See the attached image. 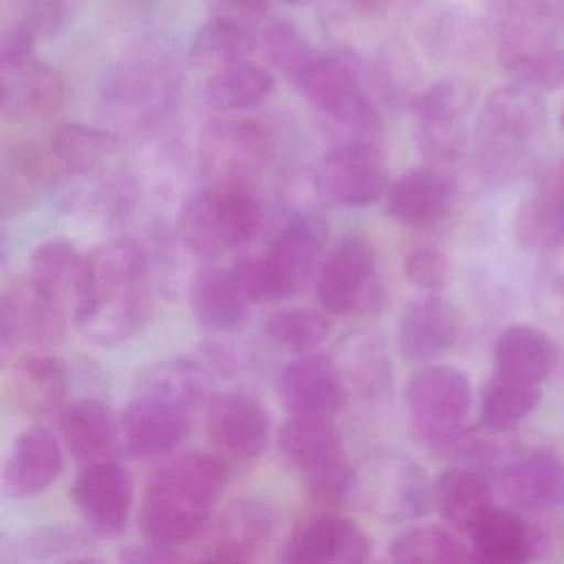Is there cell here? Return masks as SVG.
<instances>
[{
  "mask_svg": "<svg viewBox=\"0 0 564 564\" xmlns=\"http://www.w3.org/2000/svg\"><path fill=\"white\" fill-rule=\"evenodd\" d=\"M180 560L181 557L174 553V547L160 546L150 541L148 546H131L121 554L123 563H173Z\"/></svg>",
  "mask_w": 564,
  "mask_h": 564,
  "instance_id": "obj_46",
  "label": "cell"
},
{
  "mask_svg": "<svg viewBox=\"0 0 564 564\" xmlns=\"http://www.w3.org/2000/svg\"><path fill=\"white\" fill-rule=\"evenodd\" d=\"M279 448L316 500L333 505L348 497L355 485V470L329 419L292 415L280 429Z\"/></svg>",
  "mask_w": 564,
  "mask_h": 564,
  "instance_id": "obj_6",
  "label": "cell"
},
{
  "mask_svg": "<svg viewBox=\"0 0 564 564\" xmlns=\"http://www.w3.org/2000/svg\"><path fill=\"white\" fill-rule=\"evenodd\" d=\"M263 332L273 345L285 351L308 352L325 341L329 322L315 310H280L267 319Z\"/></svg>",
  "mask_w": 564,
  "mask_h": 564,
  "instance_id": "obj_38",
  "label": "cell"
},
{
  "mask_svg": "<svg viewBox=\"0 0 564 564\" xmlns=\"http://www.w3.org/2000/svg\"><path fill=\"white\" fill-rule=\"evenodd\" d=\"M279 392L293 417L332 419L345 402V379L329 356L308 352L286 365Z\"/></svg>",
  "mask_w": 564,
  "mask_h": 564,
  "instance_id": "obj_13",
  "label": "cell"
},
{
  "mask_svg": "<svg viewBox=\"0 0 564 564\" xmlns=\"http://www.w3.org/2000/svg\"><path fill=\"white\" fill-rule=\"evenodd\" d=\"M263 47L270 61L290 78L299 77L300 72L313 61L315 52L299 29L286 22H275L263 34Z\"/></svg>",
  "mask_w": 564,
  "mask_h": 564,
  "instance_id": "obj_42",
  "label": "cell"
},
{
  "mask_svg": "<svg viewBox=\"0 0 564 564\" xmlns=\"http://www.w3.org/2000/svg\"><path fill=\"white\" fill-rule=\"evenodd\" d=\"M326 223L318 214H302L272 240L262 256L242 257L232 272L250 303L290 299L302 292L325 247Z\"/></svg>",
  "mask_w": 564,
  "mask_h": 564,
  "instance_id": "obj_3",
  "label": "cell"
},
{
  "mask_svg": "<svg viewBox=\"0 0 564 564\" xmlns=\"http://www.w3.org/2000/svg\"><path fill=\"white\" fill-rule=\"evenodd\" d=\"M213 19L252 29L269 11V0H207Z\"/></svg>",
  "mask_w": 564,
  "mask_h": 564,
  "instance_id": "obj_44",
  "label": "cell"
},
{
  "mask_svg": "<svg viewBox=\"0 0 564 564\" xmlns=\"http://www.w3.org/2000/svg\"><path fill=\"white\" fill-rule=\"evenodd\" d=\"M191 308L197 323L214 333H234L249 322L252 303L240 289L232 269L204 267L191 285Z\"/></svg>",
  "mask_w": 564,
  "mask_h": 564,
  "instance_id": "obj_24",
  "label": "cell"
},
{
  "mask_svg": "<svg viewBox=\"0 0 564 564\" xmlns=\"http://www.w3.org/2000/svg\"><path fill=\"white\" fill-rule=\"evenodd\" d=\"M409 282L425 290H441L452 279V267L447 257L431 247H422L409 253L404 263Z\"/></svg>",
  "mask_w": 564,
  "mask_h": 564,
  "instance_id": "obj_43",
  "label": "cell"
},
{
  "mask_svg": "<svg viewBox=\"0 0 564 564\" xmlns=\"http://www.w3.org/2000/svg\"><path fill=\"white\" fill-rule=\"evenodd\" d=\"M316 295L333 315H371L382 308L384 286L375 252L362 237L348 236L336 243L319 269Z\"/></svg>",
  "mask_w": 564,
  "mask_h": 564,
  "instance_id": "obj_8",
  "label": "cell"
},
{
  "mask_svg": "<svg viewBox=\"0 0 564 564\" xmlns=\"http://www.w3.org/2000/svg\"><path fill=\"white\" fill-rule=\"evenodd\" d=\"M452 186L438 171H408L388 193L386 207L389 216L414 229L438 223L451 209Z\"/></svg>",
  "mask_w": 564,
  "mask_h": 564,
  "instance_id": "obj_26",
  "label": "cell"
},
{
  "mask_svg": "<svg viewBox=\"0 0 564 564\" xmlns=\"http://www.w3.org/2000/svg\"><path fill=\"white\" fill-rule=\"evenodd\" d=\"M2 68L15 67L34 58V31L29 25L15 28L2 41Z\"/></svg>",
  "mask_w": 564,
  "mask_h": 564,
  "instance_id": "obj_45",
  "label": "cell"
},
{
  "mask_svg": "<svg viewBox=\"0 0 564 564\" xmlns=\"http://www.w3.org/2000/svg\"><path fill=\"white\" fill-rule=\"evenodd\" d=\"M315 187L335 206H368L384 193V160L371 143L339 144L319 161Z\"/></svg>",
  "mask_w": 564,
  "mask_h": 564,
  "instance_id": "obj_10",
  "label": "cell"
},
{
  "mask_svg": "<svg viewBox=\"0 0 564 564\" xmlns=\"http://www.w3.org/2000/svg\"><path fill=\"white\" fill-rule=\"evenodd\" d=\"M470 91L460 82L445 80L415 100L419 144L434 161L451 163L464 150V117Z\"/></svg>",
  "mask_w": 564,
  "mask_h": 564,
  "instance_id": "obj_14",
  "label": "cell"
},
{
  "mask_svg": "<svg viewBox=\"0 0 564 564\" xmlns=\"http://www.w3.org/2000/svg\"><path fill=\"white\" fill-rule=\"evenodd\" d=\"M65 328V312L41 295L25 280L6 290L0 302V349L2 359L22 343L54 341Z\"/></svg>",
  "mask_w": 564,
  "mask_h": 564,
  "instance_id": "obj_20",
  "label": "cell"
},
{
  "mask_svg": "<svg viewBox=\"0 0 564 564\" xmlns=\"http://www.w3.org/2000/svg\"><path fill=\"white\" fill-rule=\"evenodd\" d=\"M475 561L488 564L528 563L536 553L538 538L533 528L511 511L494 510L471 530Z\"/></svg>",
  "mask_w": 564,
  "mask_h": 564,
  "instance_id": "obj_29",
  "label": "cell"
},
{
  "mask_svg": "<svg viewBox=\"0 0 564 564\" xmlns=\"http://www.w3.org/2000/svg\"><path fill=\"white\" fill-rule=\"evenodd\" d=\"M556 362V348L546 333L528 325L505 329L495 346V371L543 384Z\"/></svg>",
  "mask_w": 564,
  "mask_h": 564,
  "instance_id": "obj_32",
  "label": "cell"
},
{
  "mask_svg": "<svg viewBox=\"0 0 564 564\" xmlns=\"http://www.w3.org/2000/svg\"><path fill=\"white\" fill-rule=\"evenodd\" d=\"M544 121L546 108L536 90L513 84L491 91L475 124V144L481 161H517L540 137Z\"/></svg>",
  "mask_w": 564,
  "mask_h": 564,
  "instance_id": "obj_7",
  "label": "cell"
},
{
  "mask_svg": "<svg viewBox=\"0 0 564 564\" xmlns=\"http://www.w3.org/2000/svg\"><path fill=\"white\" fill-rule=\"evenodd\" d=\"M434 500L444 520L468 534L495 508L488 481L477 471L464 468H452L437 478Z\"/></svg>",
  "mask_w": 564,
  "mask_h": 564,
  "instance_id": "obj_31",
  "label": "cell"
},
{
  "mask_svg": "<svg viewBox=\"0 0 564 564\" xmlns=\"http://www.w3.org/2000/svg\"><path fill=\"white\" fill-rule=\"evenodd\" d=\"M283 2H289V4H300V2H305V0H283Z\"/></svg>",
  "mask_w": 564,
  "mask_h": 564,
  "instance_id": "obj_49",
  "label": "cell"
},
{
  "mask_svg": "<svg viewBox=\"0 0 564 564\" xmlns=\"http://www.w3.org/2000/svg\"><path fill=\"white\" fill-rule=\"evenodd\" d=\"M513 230L521 247L546 253L564 242V214L540 193L518 207Z\"/></svg>",
  "mask_w": 564,
  "mask_h": 564,
  "instance_id": "obj_37",
  "label": "cell"
},
{
  "mask_svg": "<svg viewBox=\"0 0 564 564\" xmlns=\"http://www.w3.org/2000/svg\"><path fill=\"white\" fill-rule=\"evenodd\" d=\"M151 312L150 267L131 240H111L85 257L74 319L97 345L123 341L147 323Z\"/></svg>",
  "mask_w": 564,
  "mask_h": 564,
  "instance_id": "obj_1",
  "label": "cell"
},
{
  "mask_svg": "<svg viewBox=\"0 0 564 564\" xmlns=\"http://www.w3.org/2000/svg\"><path fill=\"white\" fill-rule=\"evenodd\" d=\"M62 434L70 454L82 464L111 462L120 451V427L113 412L97 399H80L65 408Z\"/></svg>",
  "mask_w": 564,
  "mask_h": 564,
  "instance_id": "obj_25",
  "label": "cell"
},
{
  "mask_svg": "<svg viewBox=\"0 0 564 564\" xmlns=\"http://www.w3.org/2000/svg\"><path fill=\"white\" fill-rule=\"evenodd\" d=\"M256 45L252 29L210 19L194 37L191 61L200 70L217 74L246 62Z\"/></svg>",
  "mask_w": 564,
  "mask_h": 564,
  "instance_id": "obj_34",
  "label": "cell"
},
{
  "mask_svg": "<svg viewBox=\"0 0 564 564\" xmlns=\"http://www.w3.org/2000/svg\"><path fill=\"white\" fill-rule=\"evenodd\" d=\"M498 491L517 507L564 505V460L546 451L520 455L501 467Z\"/></svg>",
  "mask_w": 564,
  "mask_h": 564,
  "instance_id": "obj_23",
  "label": "cell"
},
{
  "mask_svg": "<svg viewBox=\"0 0 564 564\" xmlns=\"http://www.w3.org/2000/svg\"><path fill=\"white\" fill-rule=\"evenodd\" d=\"M505 68L514 84L531 90L564 88V52L554 47L521 52L505 58Z\"/></svg>",
  "mask_w": 564,
  "mask_h": 564,
  "instance_id": "obj_40",
  "label": "cell"
},
{
  "mask_svg": "<svg viewBox=\"0 0 564 564\" xmlns=\"http://www.w3.org/2000/svg\"><path fill=\"white\" fill-rule=\"evenodd\" d=\"M85 257L74 243L64 239H52L41 243L32 252L29 262V283L48 302L74 316L84 279Z\"/></svg>",
  "mask_w": 564,
  "mask_h": 564,
  "instance_id": "obj_27",
  "label": "cell"
},
{
  "mask_svg": "<svg viewBox=\"0 0 564 564\" xmlns=\"http://www.w3.org/2000/svg\"><path fill=\"white\" fill-rule=\"evenodd\" d=\"M296 90L318 110L332 134L345 143H368L378 130L379 118L358 80V70L349 57L315 55L293 78Z\"/></svg>",
  "mask_w": 564,
  "mask_h": 564,
  "instance_id": "obj_5",
  "label": "cell"
},
{
  "mask_svg": "<svg viewBox=\"0 0 564 564\" xmlns=\"http://www.w3.org/2000/svg\"><path fill=\"white\" fill-rule=\"evenodd\" d=\"M117 150L118 140L113 134L85 124H65L54 138L58 160L77 170L97 166Z\"/></svg>",
  "mask_w": 564,
  "mask_h": 564,
  "instance_id": "obj_39",
  "label": "cell"
},
{
  "mask_svg": "<svg viewBox=\"0 0 564 564\" xmlns=\"http://www.w3.org/2000/svg\"><path fill=\"white\" fill-rule=\"evenodd\" d=\"M467 376L451 366H432L412 376L408 409L412 427L422 441L441 451L464 431L470 409Z\"/></svg>",
  "mask_w": 564,
  "mask_h": 564,
  "instance_id": "obj_9",
  "label": "cell"
},
{
  "mask_svg": "<svg viewBox=\"0 0 564 564\" xmlns=\"http://www.w3.org/2000/svg\"><path fill=\"white\" fill-rule=\"evenodd\" d=\"M276 527L275 511L257 498L232 501L217 518L206 560L249 563L272 540Z\"/></svg>",
  "mask_w": 564,
  "mask_h": 564,
  "instance_id": "obj_18",
  "label": "cell"
},
{
  "mask_svg": "<svg viewBox=\"0 0 564 564\" xmlns=\"http://www.w3.org/2000/svg\"><path fill=\"white\" fill-rule=\"evenodd\" d=\"M541 193L546 194L564 214V163L557 164L544 181Z\"/></svg>",
  "mask_w": 564,
  "mask_h": 564,
  "instance_id": "obj_47",
  "label": "cell"
},
{
  "mask_svg": "<svg viewBox=\"0 0 564 564\" xmlns=\"http://www.w3.org/2000/svg\"><path fill=\"white\" fill-rule=\"evenodd\" d=\"M269 409L253 395L234 392L210 404L207 434L216 451L232 462L256 460L269 442Z\"/></svg>",
  "mask_w": 564,
  "mask_h": 564,
  "instance_id": "obj_12",
  "label": "cell"
},
{
  "mask_svg": "<svg viewBox=\"0 0 564 564\" xmlns=\"http://www.w3.org/2000/svg\"><path fill=\"white\" fill-rule=\"evenodd\" d=\"M356 8L361 9L365 12H378L382 11L391 0H351Z\"/></svg>",
  "mask_w": 564,
  "mask_h": 564,
  "instance_id": "obj_48",
  "label": "cell"
},
{
  "mask_svg": "<svg viewBox=\"0 0 564 564\" xmlns=\"http://www.w3.org/2000/svg\"><path fill=\"white\" fill-rule=\"evenodd\" d=\"M72 498L85 520L104 534L124 530L133 505L130 475L113 462L87 465L75 480Z\"/></svg>",
  "mask_w": 564,
  "mask_h": 564,
  "instance_id": "obj_17",
  "label": "cell"
},
{
  "mask_svg": "<svg viewBox=\"0 0 564 564\" xmlns=\"http://www.w3.org/2000/svg\"><path fill=\"white\" fill-rule=\"evenodd\" d=\"M64 468V454L54 432L32 425L15 438L6 465V494L12 498H31L47 490Z\"/></svg>",
  "mask_w": 564,
  "mask_h": 564,
  "instance_id": "obj_22",
  "label": "cell"
},
{
  "mask_svg": "<svg viewBox=\"0 0 564 564\" xmlns=\"http://www.w3.org/2000/svg\"><path fill=\"white\" fill-rule=\"evenodd\" d=\"M229 474L223 460L186 454L160 468L144 490L138 527L150 543L174 547L196 538L209 523Z\"/></svg>",
  "mask_w": 564,
  "mask_h": 564,
  "instance_id": "obj_2",
  "label": "cell"
},
{
  "mask_svg": "<svg viewBox=\"0 0 564 564\" xmlns=\"http://www.w3.org/2000/svg\"><path fill=\"white\" fill-rule=\"evenodd\" d=\"M541 401V384L494 372L480 395L481 427L505 432L517 427Z\"/></svg>",
  "mask_w": 564,
  "mask_h": 564,
  "instance_id": "obj_33",
  "label": "cell"
},
{
  "mask_svg": "<svg viewBox=\"0 0 564 564\" xmlns=\"http://www.w3.org/2000/svg\"><path fill=\"white\" fill-rule=\"evenodd\" d=\"M273 78L259 65L242 62L217 72L207 84V100L219 110H242L260 104L272 91Z\"/></svg>",
  "mask_w": 564,
  "mask_h": 564,
  "instance_id": "obj_36",
  "label": "cell"
},
{
  "mask_svg": "<svg viewBox=\"0 0 564 564\" xmlns=\"http://www.w3.org/2000/svg\"><path fill=\"white\" fill-rule=\"evenodd\" d=\"M389 556L402 564H457L475 561L471 547L465 546L451 530L419 527L395 538Z\"/></svg>",
  "mask_w": 564,
  "mask_h": 564,
  "instance_id": "obj_35",
  "label": "cell"
},
{
  "mask_svg": "<svg viewBox=\"0 0 564 564\" xmlns=\"http://www.w3.org/2000/svg\"><path fill=\"white\" fill-rule=\"evenodd\" d=\"M270 156V141L259 124L247 120H220L204 133L203 160L219 183L240 181L262 170Z\"/></svg>",
  "mask_w": 564,
  "mask_h": 564,
  "instance_id": "obj_16",
  "label": "cell"
},
{
  "mask_svg": "<svg viewBox=\"0 0 564 564\" xmlns=\"http://www.w3.org/2000/svg\"><path fill=\"white\" fill-rule=\"evenodd\" d=\"M462 335V316L447 300L425 296L405 308L399 323V348L411 361H429L454 348Z\"/></svg>",
  "mask_w": 564,
  "mask_h": 564,
  "instance_id": "obj_21",
  "label": "cell"
},
{
  "mask_svg": "<svg viewBox=\"0 0 564 564\" xmlns=\"http://www.w3.org/2000/svg\"><path fill=\"white\" fill-rule=\"evenodd\" d=\"M369 553V538L355 521L338 514H323L295 531L283 547L280 561L289 564H351L368 560Z\"/></svg>",
  "mask_w": 564,
  "mask_h": 564,
  "instance_id": "obj_15",
  "label": "cell"
},
{
  "mask_svg": "<svg viewBox=\"0 0 564 564\" xmlns=\"http://www.w3.org/2000/svg\"><path fill=\"white\" fill-rule=\"evenodd\" d=\"M262 219V206L246 187L216 183L184 203L177 230L196 256L217 257L249 243Z\"/></svg>",
  "mask_w": 564,
  "mask_h": 564,
  "instance_id": "obj_4",
  "label": "cell"
},
{
  "mask_svg": "<svg viewBox=\"0 0 564 564\" xmlns=\"http://www.w3.org/2000/svg\"><path fill=\"white\" fill-rule=\"evenodd\" d=\"M189 431V405L153 392L133 399L121 415L124 445L137 458L170 454Z\"/></svg>",
  "mask_w": 564,
  "mask_h": 564,
  "instance_id": "obj_11",
  "label": "cell"
},
{
  "mask_svg": "<svg viewBox=\"0 0 564 564\" xmlns=\"http://www.w3.org/2000/svg\"><path fill=\"white\" fill-rule=\"evenodd\" d=\"M68 378L54 356L32 352L15 362L9 379V394L15 409L34 417L52 414L67 398Z\"/></svg>",
  "mask_w": 564,
  "mask_h": 564,
  "instance_id": "obj_28",
  "label": "cell"
},
{
  "mask_svg": "<svg viewBox=\"0 0 564 564\" xmlns=\"http://www.w3.org/2000/svg\"><path fill=\"white\" fill-rule=\"evenodd\" d=\"M174 65L158 52L120 62L107 82V98L127 113L150 115L170 101L176 85Z\"/></svg>",
  "mask_w": 564,
  "mask_h": 564,
  "instance_id": "obj_19",
  "label": "cell"
},
{
  "mask_svg": "<svg viewBox=\"0 0 564 564\" xmlns=\"http://www.w3.org/2000/svg\"><path fill=\"white\" fill-rule=\"evenodd\" d=\"M561 124H563V128H564V110H563V115H561Z\"/></svg>",
  "mask_w": 564,
  "mask_h": 564,
  "instance_id": "obj_50",
  "label": "cell"
},
{
  "mask_svg": "<svg viewBox=\"0 0 564 564\" xmlns=\"http://www.w3.org/2000/svg\"><path fill=\"white\" fill-rule=\"evenodd\" d=\"M64 85L47 65L34 58L2 68V108L14 117H39L61 105Z\"/></svg>",
  "mask_w": 564,
  "mask_h": 564,
  "instance_id": "obj_30",
  "label": "cell"
},
{
  "mask_svg": "<svg viewBox=\"0 0 564 564\" xmlns=\"http://www.w3.org/2000/svg\"><path fill=\"white\" fill-rule=\"evenodd\" d=\"M543 256L534 276V308L546 322L564 325V242Z\"/></svg>",
  "mask_w": 564,
  "mask_h": 564,
  "instance_id": "obj_41",
  "label": "cell"
}]
</instances>
